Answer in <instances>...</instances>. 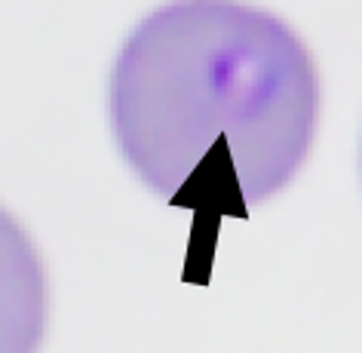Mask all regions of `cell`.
<instances>
[{
    "instance_id": "6da1fadb",
    "label": "cell",
    "mask_w": 362,
    "mask_h": 353,
    "mask_svg": "<svg viewBox=\"0 0 362 353\" xmlns=\"http://www.w3.org/2000/svg\"><path fill=\"white\" fill-rule=\"evenodd\" d=\"M320 86L304 43L264 10L178 0L126 40L111 77V126L126 163L163 200L258 203L310 151Z\"/></svg>"
}]
</instances>
